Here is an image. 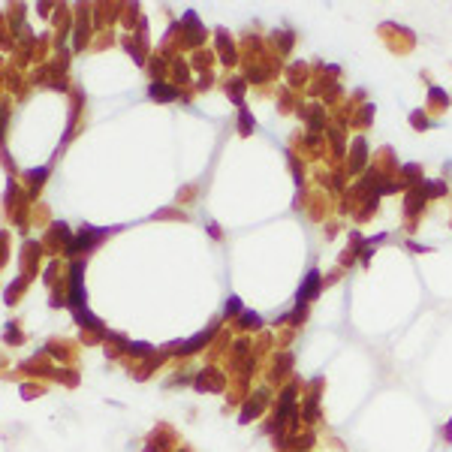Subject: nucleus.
I'll list each match as a JSON object with an SVG mask.
<instances>
[{
    "instance_id": "f257e3e1",
    "label": "nucleus",
    "mask_w": 452,
    "mask_h": 452,
    "mask_svg": "<svg viewBox=\"0 0 452 452\" xmlns=\"http://www.w3.org/2000/svg\"><path fill=\"white\" fill-rule=\"evenodd\" d=\"M317 281H320V275H317V272H311V278H308V284H305V290H302L299 296H305V299H308V296H314V290H317Z\"/></svg>"
}]
</instances>
